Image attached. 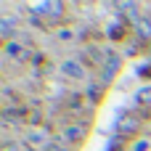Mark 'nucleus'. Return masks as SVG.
<instances>
[{
  "instance_id": "nucleus-1",
  "label": "nucleus",
  "mask_w": 151,
  "mask_h": 151,
  "mask_svg": "<svg viewBox=\"0 0 151 151\" xmlns=\"http://www.w3.org/2000/svg\"><path fill=\"white\" fill-rule=\"evenodd\" d=\"M61 72H64V77H72V80H80V77H85V69L74 61V58H66L64 64H61Z\"/></svg>"
},
{
  "instance_id": "nucleus-3",
  "label": "nucleus",
  "mask_w": 151,
  "mask_h": 151,
  "mask_svg": "<svg viewBox=\"0 0 151 151\" xmlns=\"http://www.w3.org/2000/svg\"><path fill=\"white\" fill-rule=\"evenodd\" d=\"M82 135H85L82 127H69V130H64V141H80Z\"/></svg>"
},
{
  "instance_id": "nucleus-5",
  "label": "nucleus",
  "mask_w": 151,
  "mask_h": 151,
  "mask_svg": "<svg viewBox=\"0 0 151 151\" xmlns=\"http://www.w3.org/2000/svg\"><path fill=\"white\" fill-rule=\"evenodd\" d=\"M19 53H21V48H19V45H13V42H11V45H8V56H19Z\"/></svg>"
},
{
  "instance_id": "nucleus-6",
  "label": "nucleus",
  "mask_w": 151,
  "mask_h": 151,
  "mask_svg": "<svg viewBox=\"0 0 151 151\" xmlns=\"http://www.w3.org/2000/svg\"><path fill=\"white\" fill-rule=\"evenodd\" d=\"M29 138H32V143H45V135H40V133H32Z\"/></svg>"
},
{
  "instance_id": "nucleus-7",
  "label": "nucleus",
  "mask_w": 151,
  "mask_h": 151,
  "mask_svg": "<svg viewBox=\"0 0 151 151\" xmlns=\"http://www.w3.org/2000/svg\"><path fill=\"white\" fill-rule=\"evenodd\" d=\"M58 37H61V40H69V37H72V32H69V29H64V32H58Z\"/></svg>"
},
{
  "instance_id": "nucleus-4",
  "label": "nucleus",
  "mask_w": 151,
  "mask_h": 151,
  "mask_svg": "<svg viewBox=\"0 0 151 151\" xmlns=\"http://www.w3.org/2000/svg\"><path fill=\"white\" fill-rule=\"evenodd\" d=\"M0 32H3L5 37L11 35V21H8V19H3V21H0Z\"/></svg>"
},
{
  "instance_id": "nucleus-2",
  "label": "nucleus",
  "mask_w": 151,
  "mask_h": 151,
  "mask_svg": "<svg viewBox=\"0 0 151 151\" xmlns=\"http://www.w3.org/2000/svg\"><path fill=\"white\" fill-rule=\"evenodd\" d=\"M135 27H138V35H141V37H151V19H146V16L138 19Z\"/></svg>"
}]
</instances>
